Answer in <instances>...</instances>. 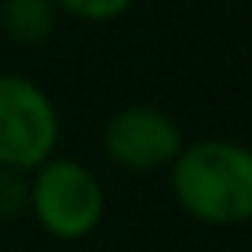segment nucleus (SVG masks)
Segmentation results:
<instances>
[{"label":"nucleus","mask_w":252,"mask_h":252,"mask_svg":"<svg viewBox=\"0 0 252 252\" xmlns=\"http://www.w3.org/2000/svg\"><path fill=\"white\" fill-rule=\"evenodd\" d=\"M183 128L176 117L164 114L161 106H125L110 114L106 128H102V150L106 158L125 172H161L172 168V161L183 150Z\"/></svg>","instance_id":"obj_4"},{"label":"nucleus","mask_w":252,"mask_h":252,"mask_svg":"<svg viewBox=\"0 0 252 252\" xmlns=\"http://www.w3.org/2000/svg\"><path fill=\"white\" fill-rule=\"evenodd\" d=\"M30 212V172L0 168V220Z\"/></svg>","instance_id":"obj_6"},{"label":"nucleus","mask_w":252,"mask_h":252,"mask_svg":"<svg viewBox=\"0 0 252 252\" xmlns=\"http://www.w3.org/2000/svg\"><path fill=\"white\" fill-rule=\"evenodd\" d=\"M132 4L135 0H55L59 11H66L69 19H81V22H114Z\"/></svg>","instance_id":"obj_7"},{"label":"nucleus","mask_w":252,"mask_h":252,"mask_svg":"<svg viewBox=\"0 0 252 252\" xmlns=\"http://www.w3.org/2000/svg\"><path fill=\"white\" fill-rule=\"evenodd\" d=\"M176 205L205 227L252 223V146L238 139H197L168 168Z\"/></svg>","instance_id":"obj_1"},{"label":"nucleus","mask_w":252,"mask_h":252,"mask_svg":"<svg viewBox=\"0 0 252 252\" xmlns=\"http://www.w3.org/2000/svg\"><path fill=\"white\" fill-rule=\"evenodd\" d=\"M63 139V117H59L51 95L33 77L0 73V168L33 172Z\"/></svg>","instance_id":"obj_3"},{"label":"nucleus","mask_w":252,"mask_h":252,"mask_svg":"<svg viewBox=\"0 0 252 252\" xmlns=\"http://www.w3.org/2000/svg\"><path fill=\"white\" fill-rule=\"evenodd\" d=\"M249 252H252V241H249Z\"/></svg>","instance_id":"obj_8"},{"label":"nucleus","mask_w":252,"mask_h":252,"mask_svg":"<svg viewBox=\"0 0 252 252\" xmlns=\"http://www.w3.org/2000/svg\"><path fill=\"white\" fill-rule=\"evenodd\" d=\"M59 7L55 0H0V30L7 40L22 48L44 44L55 30Z\"/></svg>","instance_id":"obj_5"},{"label":"nucleus","mask_w":252,"mask_h":252,"mask_svg":"<svg viewBox=\"0 0 252 252\" xmlns=\"http://www.w3.org/2000/svg\"><path fill=\"white\" fill-rule=\"evenodd\" d=\"M30 212L55 241H84L106 216V190L77 158H48L30 172Z\"/></svg>","instance_id":"obj_2"}]
</instances>
